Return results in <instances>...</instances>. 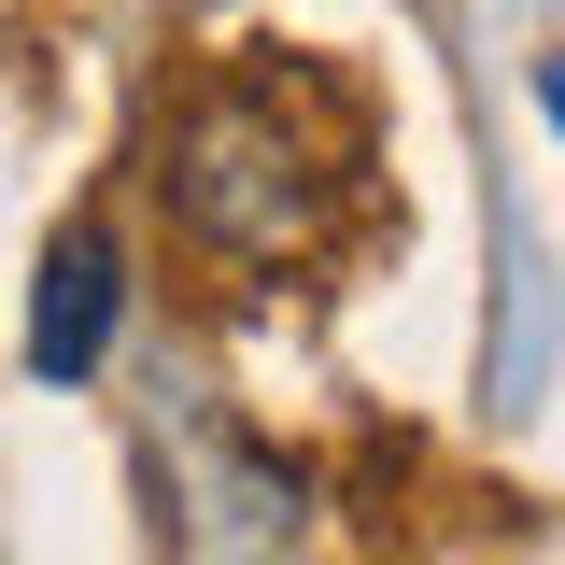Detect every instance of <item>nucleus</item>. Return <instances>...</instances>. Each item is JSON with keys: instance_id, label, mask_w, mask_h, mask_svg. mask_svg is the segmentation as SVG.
Wrapping results in <instances>:
<instances>
[{"instance_id": "f257e3e1", "label": "nucleus", "mask_w": 565, "mask_h": 565, "mask_svg": "<svg viewBox=\"0 0 565 565\" xmlns=\"http://www.w3.org/2000/svg\"><path fill=\"white\" fill-rule=\"evenodd\" d=\"M170 212L199 226L212 255H297L311 241V156L282 128V99L226 85L170 128Z\"/></svg>"}, {"instance_id": "f03ea898", "label": "nucleus", "mask_w": 565, "mask_h": 565, "mask_svg": "<svg viewBox=\"0 0 565 565\" xmlns=\"http://www.w3.org/2000/svg\"><path fill=\"white\" fill-rule=\"evenodd\" d=\"M99 340H114V241H99V226H71L57 255H43L29 367H43V382H85V367H99Z\"/></svg>"}, {"instance_id": "7ed1b4c3", "label": "nucleus", "mask_w": 565, "mask_h": 565, "mask_svg": "<svg viewBox=\"0 0 565 565\" xmlns=\"http://www.w3.org/2000/svg\"><path fill=\"white\" fill-rule=\"evenodd\" d=\"M537 99H552V114H565V57H537Z\"/></svg>"}]
</instances>
